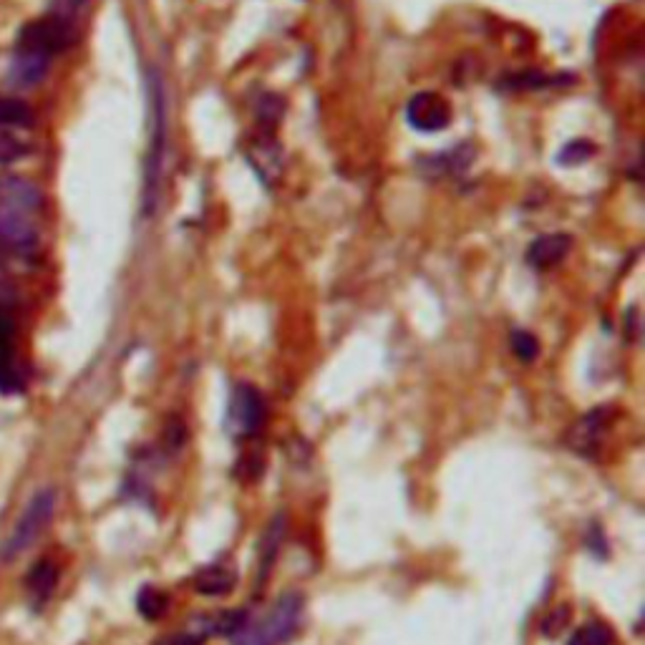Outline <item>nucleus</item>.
Returning a JSON list of instances; mask_svg holds the SVG:
<instances>
[{
  "label": "nucleus",
  "instance_id": "obj_1",
  "mask_svg": "<svg viewBox=\"0 0 645 645\" xmlns=\"http://www.w3.org/2000/svg\"><path fill=\"white\" fill-rule=\"evenodd\" d=\"M43 192L26 177L0 179V250L8 255L31 257L41 245Z\"/></svg>",
  "mask_w": 645,
  "mask_h": 645
},
{
  "label": "nucleus",
  "instance_id": "obj_2",
  "mask_svg": "<svg viewBox=\"0 0 645 645\" xmlns=\"http://www.w3.org/2000/svg\"><path fill=\"white\" fill-rule=\"evenodd\" d=\"M305 600L300 593H283L265 613L247 618L230 635L232 645H288L303 628Z\"/></svg>",
  "mask_w": 645,
  "mask_h": 645
},
{
  "label": "nucleus",
  "instance_id": "obj_3",
  "mask_svg": "<svg viewBox=\"0 0 645 645\" xmlns=\"http://www.w3.org/2000/svg\"><path fill=\"white\" fill-rule=\"evenodd\" d=\"M265 419H268V406H265L263 394L250 383H237L225 414L227 436L237 441L252 439L263 431Z\"/></svg>",
  "mask_w": 645,
  "mask_h": 645
},
{
  "label": "nucleus",
  "instance_id": "obj_4",
  "mask_svg": "<svg viewBox=\"0 0 645 645\" xmlns=\"http://www.w3.org/2000/svg\"><path fill=\"white\" fill-rule=\"evenodd\" d=\"M164 139H167V106H164V89L159 79H152V144L147 159V184H144V207L147 215L154 210L159 197V179H162Z\"/></svg>",
  "mask_w": 645,
  "mask_h": 645
},
{
  "label": "nucleus",
  "instance_id": "obj_5",
  "mask_svg": "<svg viewBox=\"0 0 645 645\" xmlns=\"http://www.w3.org/2000/svg\"><path fill=\"white\" fill-rule=\"evenodd\" d=\"M74 41H76L74 21L51 13V16L38 18V21L23 26L16 46L31 48V51H38L43 53V56L53 58L56 53H63L66 48L74 46Z\"/></svg>",
  "mask_w": 645,
  "mask_h": 645
},
{
  "label": "nucleus",
  "instance_id": "obj_6",
  "mask_svg": "<svg viewBox=\"0 0 645 645\" xmlns=\"http://www.w3.org/2000/svg\"><path fill=\"white\" fill-rule=\"evenodd\" d=\"M53 512H56V492L46 489V492L36 494L33 502L28 504L26 512H23L21 520H18L13 535L8 537L6 547H3V557L21 555L31 542H36V537L41 535L48 527V522L53 520Z\"/></svg>",
  "mask_w": 645,
  "mask_h": 645
},
{
  "label": "nucleus",
  "instance_id": "obj_7",
  "mask_svg": "<svg viewBox=\"0 0 645 645\" xmlns=\"http://www.w3.org/2000/svg\"><path fill=\"white\" fill-rule=\"evenodd\" d=\"M613 416V406H598V409L580 416V419L572 424V429L567 431V446H570L575 454H580V457H598L600 446H603L600 441H603V434L608 431Z\"/></svg>",
  "mask_w": 645,
  "mask_h": 645
},
{
  "label": "nucleus",
  "instance_id": "obj_8",
  "mask_svg": "<svg viewBox=\"0 0 645 645\" xmlns=\"http://www.w3.org/2000/svg\"><path fill=\"white\" fill-rule=\"evenodd\" d=\"M406 121L414 126L416 132H441L451 121V106L436 91H421V94L411 96V101L406 104Z\"/></svg>",
  "mask_w": 645,
  "mask_h": 645
},
{
  "label": "nucleus",
  "instance_id": "obj_9",
  "mask_svg": "<svg viewBox=\"0 0 645 645\" xmlns=\"http://www.w3.org/2000/svg\"><path fill=\"white\" fill-rule=\"evenodd\" d=\"M245 157L250 162V167L257 172V177L263 179L265 184H270V187L283 174V152H280L278 142H275V137L270 132L260 129L255 137L247 139Z\"/></svg>",
  "mask_w": 645,
  "mask_h": 645
},
{
  "label": "nucleus",
  "instance_id": "obj_10",
  "mask_svg": "<svg viewBox=\"0 0 645 645\" xmlns=\"http://www.w3.org/2000/svg\"><path fill=\"white\" fill-rule=\"evenodd\" d=\"M48 69H51V58L38 51H31V48L16 46L8 76H11L13 86H18V89H33V86H38L46 79Z\"/></svg>",
  "mask_w": 645,
  "mask_h": 645
},
{
  "label": "nucleus",
  "instance_id": "obj_11",
  "mask_svg": "<svg viewBox=\"0 0 645 645\" xmlns=\"http://www.w3.org/2000/svg\"><path fill=\"white\" fill-rule=\"evenodd\" d=\"M192 585L200 595H207V598H222V595H230L237 585V570L235 565L225 560L210 562V565L200 567L192 577Z\"/></svg>",
  "mask_w": 645,
  "mask_h": 645
},
{
  "label": "nucleus",
  "instance_id": "obj_12",
  "mask_svg": "<svg viewBox=\"0 0 645 645\" xmlns=\"http://www.w3.org/2000/svg\"><path fill=\"white\" fill-rule=\"evenodd\" d=\"M285 514H275L273 522L268 525V530H265L263 540H260V560H257V585L268 583L270 572H273L275 567V560H278L280 555V547H283V540H285V530H288V525H285Z\"/></svg>",
  "mask_w": 645,
  "mask_h": 645
},
{
  "label": "nucleus",
  "instance_id": "obj_13",
  "mask_svg": "<svg viewBox=\"0 0 645 645\" xmlns=\"http://www.w3.org/2000/svg\"><path fill=\"white\" fill-rule=\"evenodd\" d=\"M567 252H570V237L562 235V232H552V235H542L532 242L530 252H527V263L537 270L555 268Z\"/></svg>",
  "mask_w": 645,
  "mask_h": 645
},
{
  "label": "nucleus",
  "instance_id": "obj_14",
  "mask_svg": "<svg viewBox=\"0 0 645 645\" xmlns=\"http://www.w3.org/2000/svg\"><path fill=\"white\" fill-rule=\"evenodd\" d=\"M58 577H61V572H58L56 562H51V560L36 562V567L28 572V577H26L28 593H31V598L36 600L38 605L46 603V600L51 598L53 590H56V585H58Z\"/></svg>",
  "mask_w": 645,
  "mask_h": 645
},
{
  "label": "nucleus",
  "instance_id": "obj_15",
  "mask_svg": "<svg viewBox=\"0 0 645 645\" xmlns=\"http://www.w3.org/2000/svg\"><path fill=\"white\" fill-rule=\"evenodd\" d=\"M137 610L144 620H159L169 610V595L154 585H144L137 595Z\"/></svg>",
  "mask_w": 645,
  "mask_h": 645
},
{
  "label": "nucleus",
  "instance_id": "obj_16",
  "mask_svg": "<svg viewBox=\"0 0 645 645\" xmlns=\"http://www.w3.org/2000/svg\"><path fill=\"white\" fill-rule=\"evenodd\" d=\"M565 645H615V633L608 623L590 620L570 635Z\"/></svg>",
  "mask_w": 645,
  "mask_h": 645
},
{
  "label": "nucleus",
  "instance_id": "obj_17",
  "mask_svg": "<svg viewBox=\"0 0 645 645\" xmlns=\"http://www.w3.org/2000/svg\"><path fill=\"white\" fill-rule=\"evenodd\" d=\"M33 124V111L31 106L23 104L21 99L0 94V126H31Z\"/></svg>",
  "mask_w": 645,
  "mask_h": 645
},
{
  "label": "nucleus",
  "instance_id": "obj_18",
  "mask_svg": "<svg viewBox=\"0 0 645 645\" xmlns=\"http://www.w3.org/2000/svg\"><path fill=\"white\" fill-rule=\"evenodd\" d=\"M283 109L285 104L280 96L265 94L263 99H260V104H257V124H260V129L273 134L275 124H278L280 116H283Z\"/></svg>",
  "mask_w": 645,
  "mask_h": 645
},
{
  "label": "nucleus",
  "instance_id": "obj_19",
  "mask_svg": "<svg viewBox=\"0 0 645 645\" xmlns=\"http://www.w3.org/2000/svg\"><path fill=\"white\" fill-rule=\"evenodd\" d=\"M509 346H512L517 361L522 363H532L540 356V341L530 331H514L512 338H509Z\"/></svg>",
  "mask_w": 645,
  "mask_h": 645
},
{
  "label": "nucleus",
  "instance_id": "obj_20",
  "mask_svg": "<svg viewBox=\"0 0 645 645\" xmlns=\"http://www.w3.org/2000/svg\"><path fill=\"white\" fill-rule=\"evenodd\" d=\"M595 147L590 142H583V139H577V142H570L565 149L560 152L557 162L567 164V167H575V164H583L585 159L593 157Z\"/></svg>",
  "mask_w": 645,
  "mask_h": 645
},
{
  "label": "nucleus",
  "instance_id": "obj_21",
  "mask_svg": "<svg viewBox=\"0 0 645 645\" xmlns=\"http://www.w3.org/2000/svg\"><path fill=\"white\" fill-rule=\"evenodd\" d=\"M23 154H26V147L21 144V139L13 137L6 129H0V164L16 162Z\"/></svg>",
  "mask_w": 645,
  "mask_h": 645
},
{
  "label": "nucleus",
  "instance_id": "obj_22",
  "mask_svg": "<svg viewBox=\"0 0 645 645\" xmlns=\"http://www.w3.org/2000/svg\"><path fill=\"white\" fill-rule=\"evenodd\" d=\"M18 386V373L13 368L11 356L6 351V343H0V391H11Z\"/></svg>",
  "mask_w": 645,
  "mask_h": 645
},
{
  "label": "nucleus",
  "instance_id": "obj_23",
  "mask_svg": "<svg viewBox=\"0 0 645 645\" xmlns=\"http://www.w3.org/2000/svg\"><path fill=\"white\" fill-rule=\"evenodd\" d=\"M567 620H570V608H567V605H560V608L552 610V613L542 620V633L555 638V635L565 628Z\"/></svg>",
  "mask_w": 645,
  "mask_h": 645
},
{
  "label": "nucleus",
  "instance_id": "obj_24",
  "mask_svg": "<svg viewBox=\"0 0 645 645\" xmlns=\"http://www.w3.org/2000/svg\"><path fill=\"white\" fill-rule=\"evenodd\" d=\"M585 547H588L595 557H608V537H605L603 527L600 525L590 527L588 535H585Z\"/></svg>",
  "mask_w": 645,
  "mask_h": 645
},
{
  "label": "nucleus",
  "instance_id": "obj_25",
  "mask_svg": "<svg viewBox=\"0 0 645 645\" xmlns=\"http://www.w3.org/2000/svg\"><path fill=\"white\" fill-rule=\"evenodd\" d=\"M202 643H205V640H202L195 630L187 628V630H182V633L162 635V638H159L154 645H202Z\"/></svg>",
  "mask_w": 645,
  "mask_h": 645
},
{
  "label": "nucleus",
  "instance_id": "obj_26",
  "mask_svg": "<svg viewBox=\"0 0 645 645\" xmlns=\"http://www.w3.org/2000/svg\"><path fill=\"white\" fill-rule=\"evenodd\" d=\"M86 3H89V0H53V13L74 21V18L84 11Z\"/></svg>",
  "mask_w": 645,
  "mask_h": 645
},
{
  "label": "nucleus",
  "instance_id": "obj_27",
  "mask_svg": "<svg viewBox=\"0 0 645 645\" xmlns=\"http://www.w3.org/2000/svg\"><path fill=\"white\" fill-rule=\"evenodd\" d=\"M164 439H167L169 449H179V446H184V424L182 421H174V424H169Z\"/></svg>",
  "mask_w": 645,
  "mask_h": 645
}]
</instances>
